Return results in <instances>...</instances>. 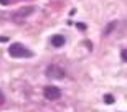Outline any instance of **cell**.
<instances>
[{"label": "cell", "mask_w": 127, "mask_h": 112, "mask_svg": "<svg viewBox=\"0 0 127 112\" xmlns=\"http://www.w3.org/2000/svg\"><path fill=\"white\" fill-rule=\"evenodd\" d=\"M114 101H116V99H114V96H111V94H106V96H104V102L106 104H114Z\"/></svg>", "instance_id": "8992f818"}, {"label": "cell", "mask_w": 127, "mask_h": 112, "mask_svg": "<svg viewBox=\"0 0 127 112\" xmlns=\"http://www.w3.org/2000/svg\"><path fill=\"white\" fill-rule=\"evenodd\" d=\"M76 27L79 28V30H86V25L84 23H76Z\"/></svg>", "instance_id": "30bf717a"}, {"label": "cell", "mask_w": 127, "mask_h": 112, "mask_svg": "<svg viewBox=\"0 0 127 112\" xmlns=\"http://www.w3.org/2000/svg\"><path fill=\"white\" fill-rule=\"evenodd\" d=\"M3 102H5V96H3V92L0 91V106H2Z\"/></svg>", "instance_id": "ba28073f"}, {"label": "cell", "mask_w": 127, "mask_h": 112, "mask_svg": "<svg viewBox=\"0 0 127 112\" xmlns=\"http://www.w3.org/2000/svg\"><path fill=\"white\" fill-rule=\"evenodd\" d=\"M43 94H45V97L48 101H56V99L61 97V91L58 87H55V86H46L45 91H43Z\"/></svg>", "instance_id": "3957f363"}, {"label": "cell", "mask_w": 127, "mask_h": 112, "mask_svg": "<svg viewBox=\"0 0 127 112\" xmlns=\"http://www.w3.org/2000/svg\"><path fill=\"white\" fill-rule=\"evenodd\" d=\"M33 12H35V7H22V8H18L13 13V17L15 18H27V17H30Z\"/></svg>", "instance_id": "277c9868"}, {"label": "cell", "mask_w": 127, "mask_h": 112, "mask_svg": "<svg viewBox=\"0 0 127 112\" xmlns=\"http://www.w3.org/2000/svg\"><path fill=\"white\" fill-rule=\"evenodd\" d=\"M122 61H126V63H127V50H124V51H122Z\"/></svg>", "instance_id": "9c48e42d"}, {"label": "cell", "mask_w": 127, "mask_h": 112, "mask_svg": "<svg viewBox=\"0 0 127 112\" xmlns=\"http://www.w3.org/2000/svg\"><path fill=\"white\" fill-rule=\"evenodd\" d=\"M46 76L51 79H61V78H64V69L56 64H51L46 68Z\"/></svg>", "instance_id": "7a4b0ae2"}, {"label": "cell", "mask_w": 127, "mask_h": 112, "mask_svg": "<svg viewBox=\"0 0 127 112\" xmlns=\"http://www.w3.org/2000/svg\"><path fill=\"white\" fill-rule=\"evenodd\" d=\"M114 27H116V23H111V25H107V28H106V31H104V33H106V35H107V33H111V31H112V28Z\"/></svg>", "instance_id": "52a82bcc"}, {"label": "cell", "mask_w": 127, "mask_h": 112, "mask_svg": "<svg viewBox=\"0 0 127 112\" xmlns=\"http://www.w3.org/2000/svg\"><path fill=\"white\" fill-rule=\"evenodd\" d=\"M8 53L12 58H32L33 56V53L27 50L22 43H12L8 48Z\"/></svg>", "instance_id": "6da1fadb"}, {"label": "cell", "mask_w": 127, "mask_h": 112, "mask_svg": "<svg viewBox=\"0 0 127 112\" xmlns=\"http://www.w3.org/2000/svg\"><path fill=\"white\" fill-rule=\"evenodd\" d=\"M50 43H51L55 48H61L63 45L66 43V38L63 36V35H53L51 40H50Z\"/></svg>", "instance_id": "5b68a950"}, {"label": "cell", "mask_w": 127, "mask_h": 112, "mask_svg": "<svg viewBox=\"0 0 127 112\" xmlns=\"http://www.w3.org/2000/svg\"><path fill=\"white\" fill-rule=\"evenodd\" d=\"M0 3L2 5H8V0H0Z\"/></svg>", "instance_id": "8fae6325"}]
</instances>
